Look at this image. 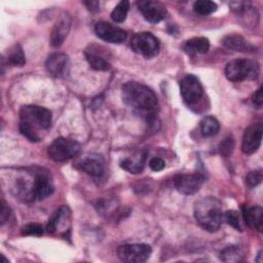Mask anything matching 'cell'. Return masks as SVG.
Returning a JSON list of instances; mask_svg holds the SVG:
<instances>
[{
  "label": "cell",
  "mask_w": 263,
  "mask_h": 263,
  "mask_svg": "<svg viewBox=\"0 0 263 263\" xmlns=\"http://www.w3.org/2000/svg\"><path fill=\"white\" fill-rule=\"evenodd\" d=\"M122 100L142 116L151 120L158 109V100L155 92L148 86L128 81L122 85Z\"/></svg>",
  "instance_id": "6da1fadb"
},
{
  "label": "cell",
  "mask_w": 263,
  "mask_h": 263,
  "mask_svg": "<svg viewBox=\"0 0 263 263\" xmlns=\"http://www.w3.org/2000/svg\"><path fill=\"white\" fill-rule=\"evenodd\" d=\"M51 124V112L40 106L26 105L20 110V132L31 142H39L41 133Z\"/></svg>",
  "instance_id": "7a4b0ae2"
},
{
  "label": "cell",
  "mask_w": 263,
  "mask_h": 263,
  "mask_svg": "<svg viewBox=\"0 0 263 263\" xmlns=\"http://www.w3.org/2000/svg\"><path fill=\"white\" fill-rule=\"evenodd\" d=\"M194 218L198 225L209 231H217L223 220L222 203L213 196H206L198 199L194 204Z\"/></svg>",
  "instance_id": "3957f363"
},
{
  "label": "cell",
  "mask_w": 263,
  "mask_h": 263,
  "mask_svg": "<svg viewBox=\"0 0 263 263\" xmlns=\"http://www.w3.org/2000/svg\"><path fill=\"white\" fill-rule=\"evenodd\" d=\"M260 74V66L257 61L250 59H236L230 61L225 67V76L232 82L255 80Z\"/></svg>",
  "instance_id": "277c9868"
},
{
  "label": "cell",
  "mask_w": 263,
  "mask_h": 263,
  "mask_svg": "<svg viewBox=\"0 0 263 263\" xmlns=\"http://www.w3.org/2000/svg\"><path fill=\"white\" fill-rule=\"evenodd\" d=\"M80 144L72 139L58 138L48 147V156L57 162L67 161L80 152Z\"/></svg>",
  "instance_id": "5b68a950"
},
{
  "label": "cell",
  "mask_w": 263,
  "mask_h": 263,
  "mask_svg": "<svg viewBox=\"0 0 263 263\" xmlns=\"http://www.w3.org/2000/svg\"><path fill=\"white\" fill-rule=\"evenodd\" d=\"M130 46L135 52L146 59L154 58L159 51V41L150 32H140L134 35Z\"/></svg>",
  "instance_id": "8992f818"
},
{
  "label": "cell",
  "mask_w": 263,
  "mask_h": 263,
  "mask_svg": "<svg viewBox=\"0 0 263 263\" xmlns=\"http://www.w3.org/2000/svg\"><path fill=\"white\" fill-rule=\"evenodd\" d=\"M180 92L185 104L194 106L202 99L203 87L196 76L188 74L180 80Z\"/></svg>",
  "instance_id": "52a82bcc"
},
{
  "label": "cell",
  "mask_w": 263,
  "mask_h": 263,
  "mask_svg": "<svg viewBox=\"0 0 263 263\" xmlns=\"http://www.w3.org/2000/svg\"><path fill=\"white\" fill-rule=\"evenodd\" d=\"M151 247L146 243H127L117 249V257L128 263H142L149 259Z\"/></svg>",
  "instance_id": "ba28073f"
},
{
  "label": "cell",
  "mask_w": 263,
  "mask_h": 263,
  "mask_svg": "<svg viewBox=\"0 0 263 263\" xmlns=\"http://www.w3.org/2000/svg\"><path fill=\"white\" fill-rule=\"evenodd\" d=\"M203 181L204 177L199 173L178 174L174 177V185L176 189L185 195L196 193L202 186Z\"/></svg>",
  "instance_id": "9c48e42d"
},
{
  "label": "cell",
  "mask_w": 263,
  "mask_h": 263,
  "mask_svg": "<svg viewBox=\"0 0 263 263\" xmlns=\"http://www.w3.org/2000/svg\"><path fill=\"white\" fill-rule=\"evenodd\" d=\"M54 191L53 180L50 173L46 170L39 168L34 171V193L35 199L42 200Z\"/></svg>",
  "instance_id": "30bf717a"
},
{
  "label": "cell",
  "mask_w": 263,
  "mask_h": 263,
  "mask_svg": "<svg viewBox=\"0 0 263 263\" xmlns=\"http://www.w3.org/2000/svg\"><path fill=\"white\" fill-rule=\"evenodd\" d=\"M71 210L67 205L60 206L48 220L46 230L48 233H66L70 230Z\"/></svg>",
  "instance_id": "8fae6325"
},
{
  "label": "cell",
  "mask_w": 263,
  "mask_h": 263,
  "mask_svg": "<svg viewBox=\"0 0 263 263\" xmlns=\"http://www.w3.org/2000/svg\"><path fill=\"white\" fill-rule=\"evenodd\" d=\"M262 132L263 126L261 122L254 123L246 128L241 143V150L245 154L251 155L259 149L262 140Z\"/></svg>",
  "instance_id": "7c38bea8"
},
{
  "label": "cell",
  "mask_w": 263,
  "mask_h": 263,
  "mask_svg": "<svg viewBox=\"0 0 263 263\" xmlns=\"http://www.w3.org/2000/svg\"><path fill=\"white\" fill-rule=\"evenodd\" d=\"M95 32L99 38L109 43H122L126 39V32L110 23L99 22L95 26Z\"/></svg>",
  "instance_id": "4fadbf2b"
},
{
  "label": "cell",
  "mask_w": 263,
  "mask_h": 263,
  "mask_svg": "<svg viewBox=\"0 0 263 263\" xmlns=\"http://www.w3.org/2000/svg\"><path fill=\"white\" fill-rule=\"evenodd\" d=\"M138 7L144 18L151 24L159 23L166 15L165 6L158 1L143 0L138 2Z\"/></svg>",
  "instance_id": "5bb4252c"
},
{
  "label": "cell",
  "mask_w": 263,
  "mask_h": 263,
  "mask_svg": "<svg viewBox=\"0 0 263 263\" xmlns=\"http://www.w3.org/2000/svg\"><path fill=\"white\" fill-rule=\"evenodd\" d=\"M72 24V17L68 12H63L57 20L50 34V43L54 47H59L63 44Z\"/></svg>",
  "instance_id": "9a60e30c"
},
{
  "label": "cell",
  "mask_w": 263,
  "mask_h": 263,
  "mask_svg": "<svg viewBox=\"0 0 263 263\" xmlns=\"http://www.w3.org/2000/svg\"><path fill=\"white\" fill-rule=\"evenodd\" d=\"M69 66V58L63 52L51 53L45 62L47 72L53 77H63L68 74Z\"/></svg>",
  "instance_id": "2e32d148"
},
{
  "label": "cell",
  "mask_w": 263,
  "mask_h": 263,
  "mask_svg": "<svg viewBox=\"0 0 263 263\" xmlns=\"http://www.w3.org/2000/svg\"><path fill=\"white\" fill-rule=\"evenodd\" d=\"M78 167L92 177H100L105 171V161L99 154H88L78 163Z\"/></svg>",
  "instance_id": "e0dca14e"
},
{
  "label": "cell",
  "mask_w": 263,
  "mask_h": 263,
  "mask_svg": "<svg viewBox=\"0 0 263 263\" xmlns=\"http://www.w3.org/2000/svg\"><path fill=\"white\" fill-rule=\"evenodd\" d=\"M222 43L225 47H227L231 50H235V51L254 52L256 50V48L253 44H251L242 36L237 35V34H229V35L225 36L222 40Z\"/></svg>",
  "instance_id": "ac0fdd59"
},
{
  "label": "cell",
  "mask_w": 263,
  "mask_h": 263,
  "mask_svg": "<svg viewBox=\"0 0 263 263\" xmlns=\"http://www.w3.org/2000/svg\"><path fill=\"white\" fill-rule=\"evenodd\" d=\"M243 219L253 229L262 232L263 230V210L260 205L243 208Z\"/></svg>",
  "instance_id": "d6986e66"
},
{
  "label": "cell",
  "mask_w": 263,
  "mask_h": 263,
  "mask_svg": "<svg viewBox=\"0 0 263 263\" xmlns=\"http://www.w3.org/2000/svg\"><path fill=\"white\" fill-rule=\"evenodd\" d=\"M210 48L209 39L205 37H193L188 39L183 44V49L188 54H195V53H205Z\"/></svg>",
  "instance_id": "ffe728a7"
},
{
  "label": "cell",
  "mask_w": 263,
  "mask_h": 263,
  "mask_svg": "<svg viewBox=\"0 0 263 263\" xmlns=\"http://www.w3.org/2000/svg\"><path fill=\"white\" fill-rule=\"evenodd\" d=\"M199 128L203 137H213L218 134L220 123L214 116H205L200 120Z\"/></svg>",
  "instance_id": "44dd1931"
},
{
  "label": "cell",
  "mask_w": 263,
  "mask_h": 263,
  "mask_svg": "<svg viewBox=\"0 0 263 263\" xmlns=\"http://www.w3.org/2000/svg\"><path fill=\"white\" fill-rule=\"evenodd\" d=\"M85 58L89 66L97 71H108L111 68V65L107 60L92 50H86Z\"/></svg>",
  "instance_id": "7402d4cb"
},
{
  "label": "cell",
  "mask_w": 263,
  "mask_h": 263,
  "mask_svg": "<svg viewBox=\"0 0 263 263\" xmlns=\"http://www.w3.org/2000/svg\"><path fill=\"white\" fill-rule=\"evenodd\" d=\"M146 160V154H141L136 158H125L120 162V166L132 173V174H139L143 171Z\"/></svg>",
  "instance_id": "603a6c76"
},
{
  "label": "cell",
  "mask_w": 263,
  "mask_h": 263,
  "mask_svg": "<svg viewBox=\"0 0 263 263\" xmlns=\"http://www.w3.org/2000/svg\"><path fill=\"white\" fill-rule=\"evenodd\" d=\"M7 62L13 66L22 67L26 64V57L21 45L15 44L12 46L7 54Z\"/></svg>",
  "instance_id": "cb8c5ba5"
},
{
  "label": "cell",
  "mask_w": 263,
  "mask_h": 263,
  "mask_svg": "<svg viewBox=\"0 0 263 263\" xmlns=\"http://www.w3.org/2000/svg\"><path fill=\"white\" fill-rule=\"evenodd\" d=\"M217 8H218V5L214 1H209V0H198L193 4L194 11L200 15L211 14L215 12Z\"/></svg>",
  "instance_id": "d4e9b609"
},
{
  "label": "cell",
  "mask_w": 263,
  "mask_h": 263,
  "mask_svg": "<svg viewBox=\"0 0 263 263\" xmlns=\"http://www.w3.org/2000/svg\"><path fill=\"white\" fill-rule=\"evenodd\" d=\"M129 9V2L126 0L120 1L112 10L111 12V18L115 23H122L125 21L127 12Z\"/></svg>",
  "instance_id": "484cf974"
},
{
  "label": "cell",
  "mask_w": 263,
  "mask_h": 263,
  "mask_svg": "<svg viewBox=\"0 0 263 263\" xmlns=\"http://www.w3.org/2000/svg\"><path fill=\"white\" fill-rule=\"evenodd\" d=\"M241 256V252L236 246H228L221 252V260L225 262L239 261Z\"/></svg>",
  "instance_id": "4316f807"
},
{
  "label": "cell",
  "mask_w": 263,
  "mask_h": 263,
  "mask_svg": "<svg viewBox=\"0 0 263 263\" xmlns=\"http://www.w3.org/2000/svg\"><path fill=\"white\" fill-rule=\"evenodd\" d=\"M230 9L236 14V15H245L248 14L252 9V5L249 1H233L229 4Z\"/></svg>",
  "instance_id": "83f0119b"
},
{
  "label": "cell",
  "mask_w": 263,
  "mask_h": 263,
  "mask_svg": "<svg viewBox=\"0 0 263 263\" xmlns=\"http://www.w3.org/2000/svg\"><path fill=\"white\" fill-rule=\"evenodd\" d=\"M223 218L224 220L229 224L231 225L233 228L237 229V230H241L240 228V221H239V216H238V213L236 211H227L223 214Z\"/></svg>",
  "instance_id": "f1b7e54d"
},
{
  "label": "cell",
  "mask_w": 263,
  "mask_h": 263,
  "mask_svg": "<svg viewBox=\"0 0 263 263\" xmlns=\"http://www.w3.org/2000/svg\"><path fill=\"white\" fill-rule=\"evenodd\" d=\"M21 233H22V235H26V236H28V235L41 236L43 234V228L39 224L31 223V224H28V225L24 226L22 228Z\"/></svg>",
  "instance_id": "f546056e"
},
{
  "label": "cell",
  "mask_w": 263,
  "mask_h": 263,
  "mask_svg": "<svg viewBox=\"0 0 263 263\" xmlns=\"http://www.w3.org/2000/svg\"><path fill=\"white\" fill-rule=\"evenodd\" d=\"M261 181H262V171L261 170L250 172L246 177V184L250 188L256 187L257 185H259L261 183Z\"/></svg>",
  "instance_id": "4dcf8cb0"
},
{
  "label": "cell",
  "mask_w": 263,
  "mask_h": 263,
  "mask_svg": "<svg viewBox=\"0 0 263 263\" xmlns=\"http://www.w3.org/2000/svg\"><path fill=\"white\" fill-rule=\"evenodd\" d=\"M233 148H234V141H233L232 137L229 136L226 139H224L223 142L220 144L219 150H220L221 155L227 157V156H229L232 153Z\"/></svg>",
  "instance_id": "1f68e13d"
},
{
  "label": "cell",
  "mask_w": 263,
  "mask_h": 263,
  "mask_svg": "<svg viewBox=\"0 0 263 263\" xmlns=\"http://www.w3.org/2000/svg\"><path fill=\"white\" fill-rule=\"evenodd\" d=\"M149 166H150V168H151L152 171H154V172H159V171H161V170L164 168L165 162H164V160H163L162 158H160V157H153V158H151L150 161H149Z\"/></svg>",
  "instance_id": "d6a6232c"
},
{
  "label": "cell",
  "mask_w": 263,
  "mask_h": 263,
  "mask_svg": "<svg viewBox=\"0 0 263 263\" xmlns=\"http://www.w3.org/2000/svg\"><path fill=\"white\" fill-rule=\"evenodd\" d=\"M252 102L257 108H261L263 104V95H262V86H260L252 96Z\"/></svg>",
  "instance_id": "836d02e7"
},
{
  "label": "cell",
  "mask_w": 263,
  "mask_h": 263,
  "mask_svg": "<svg viewBox=\"0 0 263 263\" xmlns=\"http://www.w3.org/2000/svg\"><path fill=\"white\" fill-rule=\"evenodd\" d=\"M10 216V209L8 206H6V204L2 201L1 204V211H0V221H1V225H3L4 223H6V221L9 219Z\"/></svg>",
  "instance_id": "e575fe53"
},
{
  "label": "cell",
  "mask_w": 263,
  "mask_h": 263,
  "mask_svg": "<svg viewBox=\"0 0 263 263\" xmlns=\"http://www.w3.org/2000/svg\"><path fill=\"white\" fill-rule=\"evenodd\" d=\"M84 4L86 5V7L88 8V10L90 11H98L99 7H100V3L98 1H85Z\"/></svg>",
  "instance_id": "d590c367"
}]
</instances>
